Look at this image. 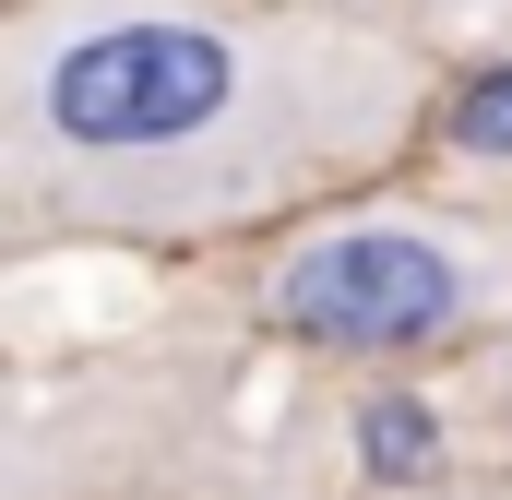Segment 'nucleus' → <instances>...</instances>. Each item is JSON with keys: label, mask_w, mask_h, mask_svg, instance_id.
<instances>
[{"label": "nucleus", "mask_w": 512, "mask_h": 500, "mask_svg": "<svg viewBox=\"0 0 512 500\" xmlns=\"http://www.w3.org/2000/svg\"><path fill=\"white\" fill-rule=\"evenodd\" d=\"M251 322L310 358H441L512 322V215L441 191H346L251 262Z\"/></svg>", "instance_id": "f03ea898"}, {"label": "nucleus", "mask_w": 512, "mask_h": 500, "mask_svg": "<svg viewBox=\"0 0 512 500\" xmlns=\"http://www.w3.org/2000/svg\"><path fill=\"white\" fill-rule=\"evenodd\" d=\"M346 441H358V489H441L453 465V429H441V405L429 393H405V381H382V393H358V417H346Z\"/></svg>", "instance_id": "7ed1b4c3"}, {"label": "nucleus", "mask_w": 512, "mask_h": 500, "mask_svg": "<svg viewBox=\"0 0 512 500\" xmlns=\"http://www.w3.org/2000/svg\"><path fill=\"white\" fill-rule=\"evenodd\" d=\"M358 500H512V489H465V477H441V489H358Z\"/></svg>", "instance_id": "39448f33"}, {"label": "nucleus", "mask_w": 512, "mask_h": 500, "mask_svg": "<svg viewBox=\"0 0 512 500\" xmlns=\"http://www.w3.org/2000/svg\"><path fill=\"white\" fill-rule=\"evenodd\" d=\"M417 120V36L346 0H12L0 24V203L24 239L298 227L382 191Z\"/></svg>", "instance_id": "f257e3e1"}, {"label": "nucleus", "mask_w": 512, "mask_h": 500, "mask_svg": "<svg viewBox=\"0 0 512 500\" xmlns=\"http://www.w3.org/2000/svg\"><path fill=\"white\" fill-rule=\"evenodd\" d=\"M441 143H453L465 167H512V60L453 72V96H441Z\"/></svg>", "instance_id": "20e7f679"}, {"label": "nucleus", "mask_w": 512, "mask_h": 500, "mask_svg": "<svg viewBox=\"0 0 512 500\" xmlns=\"http://www.w3.org/2000/svg\"><path fill=\"white\" fill-rule=\"evenodd\" d=\"M346 12H382V0H346Z\"/></svg>", "instance_id": "423d86ee"}]
</instances>
